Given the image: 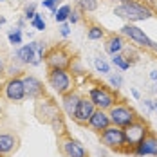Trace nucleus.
<instances>
[{"instance_id": "obj_1", "label": "nucleus", "mask_w": 157, "mask_h": 157, "mask_svg": "<svg viewBox=\"0 0 157 157\" xmlns=\"http://www.w3.org/2000/svg\"><path fill=\"white\" fill-rule=\"evenodd\" d=\"M114 15H117L119 18H126L130 22H143V20L152 18L154 11L150 7H146L144 4L136 2V0H126L114 9Z\"/></svg>"}, {"instance_id": "obj_2", "label": "nucleus", "mask_w": 157, "mask_h": 157, "mask_svg": "<svg viewBox=\"0 0 157 157\" xmlns=\"http://www.w3.org/2000/svg\"><path fill=\"white\" fill-rule=\"evenodd\" d=\"M123 132H125V137H126V146H130V152H132V150L144 139V136H146L150 130H148V125H146L143 119L137 117L134 123L126 125L125 128H123Z\"/></svg>"}, {"instance_id": "obj_3", "label": "nucleus", "mask_w": 157, "mask_h": 157, "mask_svg": "<svg viewBox=\"0 0 157 157\" xmlns=\"http://www.w3.org/2000/svg\"><path fill=\"white\" fill-rule=\"evenodd\" d=\"M101 141L105 143V146H109V148L128 152V148H126L125 132H123V128H119V126H116V125L107 126V128L101 132Z\"/></svg>"}, {"instance_id": "obj_4", "label": "nucleus", "mask_w": 157, "mask_h": 157, "mask_svg": "<svg viewBox=\"0 0 157 157\" xmlns=\"http://www.w3.org/2000/svg\"><path fill=\"white\" fill-rule=\"evenodd\" d=\"M47 79H49V85L60 96L72 90V81H71V76H69L67 69H51Z\"/></svg>"}, {"instance_id": "obj_5", "label": "nucleus", "mask_w": 157, "mask_h": 157, "mask_svg": "<svg viewBox=\"0 0 157 157\" xmlns=\"http://www.w3.org/2000/svg\"><path fill=\"white\" fill-rule=\"evenodd\" d=\"M109 117H110V123L119 126V128H125L126 125H130V123H134L137 119L136 110L130 109L128 105H114L110 109Z\"/></svg>"}, {"instance_id": "obj_6", "label": "nucleus", "mask_w": 157, "mask_h": 157, "mask_svg": "<svg viewBox=\"0 0 157 157\" xmlns=\"http://www.w3.org/2000/svg\"><path fill=\"white\" fill-rule=\"evenodd\" d=\"M45 62L51 69H67L71 65V54L63 45H56L45 54Z\"/></svg>"}, {"instance_id": "obj_7", "label": "nucleus", "mask_w": 157, "mask_h": 157, "mask_svg": "<svg viewBox=\"0 0 157 157\" xmlns=\"http://www.w3.org/2000/svg\"><path fill=\"white\" fill-rule=\"evenodd\" d=\"M90 101L96 105V109H101V110H107V109H112L114 105H116V98L114 94L110 92L109 89H105V87H94V89H90Z\"/></svg>"}, {"instance_id": "obj_8", "label": "nucleus", "mask_w": 157, "mask_h": 157, "mask_svg": "<svg viewBox=\"0 0 157 157\" xmlns=\"http://www.w3.org/2000/svg\"><path fill=\"white\" fill-rule=\"evenodd\" d=\"M121 33H123L125 36H128L134 44H137L139 47L154 49V45H155V42H152V40L144 34V31L139 29L137 25H134V24H126V25H123V27H121Z\"/></svg>"}, {"instance_id": "obj_9", "label": "nucleus", "mask_w": 157, "mask_h": 157, "mask_svg": "<svg viewBox=\"0 0 157 157\" xmlns=\"http://www.w3.org/2000/svg\"><path fill=\"white\" fill-rule=\"evenodd\" d=\"M96 110V105L90 101V98H79V103L76 110H74V116H72V119L78 123V125H89V119H90V116L94 114Z\"/></svg>"}, {"instance_id": "obj_10", "label": "nucleus", "mask_w": 157, "mask_h": 157, "mask_svg": "<svg viewBox=\"0 0 157 157\" xmlns=\"http://www.w3.org/2000/svg\"><path fill=\"white\" fill-rule=\"evenodd\" d=\"M136 155H157V136L148 132L134 150H132Z\"/></svg>"}, {"instance_id": "obj_11", "label": "nucleus", "mask_w": 157, "mask_h": 157, "mask_svg": "<svg viewBox=\"0 0 157 157\" xmlns=\"http://www.w3.org/2000/svg\"><path fill=\"white\" fill-rule=\"evenodd\" d=\"M6 96L9 101H22L25 98V87L20 78H13L6 83Z\"/></svg>"}, {"instance_id": "obj_12", "label": "nucleus", "mask_w": 157, "mask_h": 157, "mask_svg": "<svg viewBox=\"0 0 157 157\" xmlns=\"http://www.w3.org/2000/svg\"><path fill=\"white\" fill-rule=\"evenodd\" d=\"M16 58L18 62L22 63H33V65H40L42 63V56L36 54V47H34V42L29 45H24L16 51Z\"/></svg>"}, {"instance_id": "obj_13", "label": "nucleus", "mask_w": 157, "mask_h": 157, "mask_svg": "<svg viewBox=\"0 0 157 157\" xmlns=\"http://www.w3.org/2000/svg\"><path fill=\"white\" fill-rule=\"evenodd\" d=\"M112 123H110V117H109V114L105 112V110H101V109H96L94 110V114L90 116V119H89V126L94 130V132H103L107 126H110Z\"/></svg>"}, {"instance_id": "obj_14", "label": "nucleus", "mask_w": 157, "mask_h": 157, "mask_svg": "<svg viewBox=\"0 0 157 157\" xmlns=\"http://www.w3.org/2000/svg\"><path fill=\"white\" fill-rule=\"evenodd\" d=\"M24 81V87H25V98H40V96H44V85H42V81L38 78H34V76H24L22 78Z\"/></svg>"}, {"instance_id": "obj_15", "label": "nucleus", "mask_w": 157, "mask_h": 157, "mask_svg": "<svg viewBox=\"0 0 157 157\" xmlns=\"http://www.w3.org/2000/svg\"><path fill=\"white\" fill-rule=\"evenodd\" d=\"M62 148H63V154H65L67 157H87L85 148H83L78 141H74V139H67V141H63Z\"/></svg>"}, {"instance_id": "obj_16", "label": "nucleus", "mask_w": 157, "mask_h": 157, "mask_svg": "<svg viewBox=\"0 0 157 157\" xmlns=\"http://www.w3.org/2000/svg\"><path fill=\"white\" fill-rule=\"evenodd\" d=\"M79 103V96L76 94V92H67V94H63V110H65V114L67 116H74V110H76V107H78Z\"/></svg>"}, {"instance_id": "obj_17", "label": "nucleus", "mask_w": 157, "mask_h": 157, "mask_svg": "<svg viewBox=\"0 0 157 157\" xmlns=\"http://www.w3.org/2000/svg\"><path fill=\"white\" fill-rule=\"evenodd\" d=\"M105 49H107L109 54H117L125 49V40L121 36H110L107 40V44H105Z\"/></svg>"}, {"instance_id": "obj_18", "label": "nucleus", "mask_w": 157, "mask_h": 157, "mask_svg": "<svg viewBox=\"0 0 157 157\" xmlns=\"http://www.w3.org/2000/svg\"><path fill=\"white\" fill-rule=\"evenodd\" d=\"M16 146V137L11 134H0V154H9Z\"/></svg>"}, {"instance_id": "obj_19", "label": "nucleus", "mask_w": 157, "mask_h": 157, "mask_svg": "<svg viewBox=\"0 0 157 157\" xmlns=\"http://www.w3.org/2000/svg\"><path fill=\"white\" fill-rule=\"evenodd\" d=\"M112 63H114L116 67H119L121 71H128V69H130V63L126 62V58L121 54V52H117V54H112Z\"/></svg>"}, {"instance_id": "obj_20", "label": "nucleus", "mask_w": 157, "mask_h": 157, "mask_svg": "<svg viewBox=\"0 0 157 157\" xmlns=\"http://www.w3.org/2000/svg\"><path fill=\"white\" fill-rule=\"evenodd\" d=\"M78 7L85 13H92L98 9V0H78Z\"/></svg>"}, {"instance_id": "obj_21", "label": "nucleus", "mask_w": 157, "mask_h": 157, "mask_svg": "<svg viewBox=\"0 0 157 157\" xmlns=\"http://www.w3.org/2000/svg\"><path fill=\"white\" fill-rule=\"evenodd\" d=\"M87 36H89V40H101V38L105 36V31H103V27H99V25H92V27H89Z\"/></svg>"}, {"instance_id": "obj_22", "label": "nucleus", "mask_w": 157, "mask_h": 157, "mask_svg": "<svg viewBox=\"0 0 157 157\" xmlns=\"http://www.w3.org/2000/svg\"><path fill=\"white\" fill-rule=\"evenodd\" d=\"M69 15H71V6H62V7L54 13V18H56V22L63 24V22L69 18Z\"/></svg>"}, {"instance_id": "obj_23", "label": "nucleus", "mask_w": 157, "mask_h": 157, "mask_svg": "<svg viewBox=\"0 0 157 157\" xmlns=\"http://www.w3.org/2000/svg\"><path fill=\"white\" fill-rule=\"evenodd\" d=\"M94 65H96V71H98V72H101V74H109V72H110V65L105 62L103 58H96Z\"/></svg>"}, {"instance_id": "obj_24", "label": "nucleus", "mask_w": 157, "mask_h": 157, "mask_svg": "<svg viewBox=\"0 0 157 157\" xmlns=\"http://www.w3.org/2000/svg\"><path fill=\"white\" fill-rule=\"evenodd\" d=\"M31 24H33V27H36L38 31H44L45 29V22H44V18H42V15H34V18L31 20Z\"/></svg>"}, {"instance_id": "obj_25", "label": "nucleus", "mask_w": 157, "mask_h": 157, "mask_svg": "<svg viewBox=\"0 0 157 157\" xmlns=\"http://www.w3.org/2000/svg\"><path fill=\"white\" fill-rule=\"evenodd\" d=\"M9 42L13 45H20L22 44V31L20 29H15L13 33H9Z\"/></svg>"}, {"instance_id": "obj_26", "label": "nucleus", "mask_w": 157, "mask_h": 157, "mask_svg": "<svg viewBox=\"0 0 157 157\" xmlns=\"http://www.w3.org/2000/svg\"><path fill=\"white\" fill-rule=\"evenodd\" d=\"M110 85L114 87V89H121V85H123V78L117 74V76H110Z\"/></svg>"}, {"instance_id": "obj_27", "label": "nucleus", "mask_w": 157, "mask_h": 157, "mask_svg": "<svg viewBox=\"0 0 157 157\" xmlns=\"http://www.w3.org/2000/svg\"><path fill=\"white\" fill-rule=\"evenodd\" d=\"M42 4H44L45 7H49L52 13H56V11H58V7H56V2H54V0H44Z\"/></svg>"}, {"instance_id": "obj_28", "label": "nucleus", "mask_w": 157, "mask_h": 157, "mask_svg": "<svg viewBox=\"0 0 157 157\" xmlns=\"http://www.w3.org/2000/svg\"><path fill=\"white\" fill-rule=\"evenodd\" d=\"M34 15H36V13H34V4H31L29 7H25V18H27V20H33Z\"/></svg>"}, {"instance_id": "obj_29", "label": "nucleus", "mask_w": 157, "mask_h": 157, "mask_svg": "<svg viewBox=\"0 0 157 157\" xmlns=\"http://www.w3.org/2000/svg\"><path fill=\"white\" fill-rule=\"evenodd\" d=\"M60 31H62V36H69L71 29H69V25H67V24H63L62 27H60Z\"/></svg>"}, {"instance_id": "obj_30", "label": "nucleus", "mask_w": 157, "mask_h": 157, "mask_svg": "<svg viewBox=\"0 0 157 157\" xmlns=\"http://www.w3.org/2000/svg\"><path fill=\"white\" fill-rule=\"evenodd\" d=\"M67 20H71L72 24H76V22H78V11H74V13L71 11V15H69V18H67Z\"/></svg>"}, {"instance_id": "obj_31", "label": "nucleus", "mask_w": 157, "mask_h": 157, "mask_svg": "<svg viewBox=\"0 0 157 157\" xmlns=\"http://www.w3.org/2000/svg\"><path fill=\"white\" fill-rule=\"evenodd\" d=\"M4 72H6V63H4V60H2V58H0V76H2Z\"/></svg>"}, {"instance_id": "obj_32", "label": "nucleus", "mask_w": 157, "mask_h": 157, "mask_svg": "<svg viewBox=\"0 0 157 157\" xmlns=\"http://www.w3.org/2000/svg\"><path fill=\"white\" fill-rule=\"evenodd\" d=\"M144 105L148 107V110H154V103H152L150 99H146V101H144Z\"/></svg>"}, {"instance_id": "obj_33", "label": "nucleus", "mask_w": 157, "mask_h": 157, "mask_svg": "<svg viewBox=\"0 0 157 157\" xmlns=\"http://www.w3.org/2000/svg\"><path fill=\"white\" fill-rule=\"evenodd\" d=\"M150 78L157 81V71H152V72H150Z\"/></svg>"}, {"instance_id": "obj_34", "label": "nucleus", "mask_w": 157, "mask_h": 157, "mask_svg": "<svg viewBox=\"0 0 157 157\" xmlns=\"http://www.w3.org/2000/svg\"><path fill=\"white\" fill-rule=\"evenodd\" d=\"M132 96H134V98H136V99H139V92H137V90H136V89H132Z\"/></svg>"}, {"instance_id": "obj_35", "label": "nucleus", "mask_w": 157, "mask_h": 157, "mask_svg": "<svg viewBox=\"0 0 157 157\" xmlns=\"http://www.w3.org/2000/svg\"><path fill=\"white\" fill-rule=\"evenodd\" d=\"M4 24H6V18H4V16H0V27H2Z\"/></svg>"}, {"instance_id": "obj_36", "label": "nucleus", "mask_w": 157, "mask_h": 157, "mask_svg": "<svg viewBox=\"0 0 157 157\" xmlns=\"http://www.w3.org/2000/svg\"><path fill=\"white\" fill-rule=\"evenodd\" d=\"M154 109H155V110H157V101H155V103H154Z\"/></svg>"}, {"instance_id": "obj_37", "label": "nucleus", "mask_w": 157, "mask_h": 157, "mask_svg": "<svg viewBox=\"0 0 157 157\" xmlns=\"http://www.w3.org/2000/svg\"><path fill=\"white\" fill-rule=\"evenodd\" d=\"M121 2H126V0H121Z\"/></svg>"}, {"instance_id": "obj_38", "label": "nucleus", "mask_w": 157, "mask_h": 157, "mask_svg": "<svg viewBox=\"0 0 157 157\" xmlns=\"http://www.w3.org/2000/svg\"><path fill=\"white\" fill-rule=\"evenodd\" d=\"M54 2H58V0H54Z\"/></svg>"}, {"instance_id": "obj_39", "label": "nucleus", "mask_w": 157, "mask_h": 157, "mask_svg": "<svg viewBox=\"0 0 157 157\" xmlns=\"http://www.w3.org/2000/svg\"><path fill=\"white\" fill-rule=\"evenodd\" d=\"M0 2H4V0H0Z\"/></svg>"}]
</instances>
